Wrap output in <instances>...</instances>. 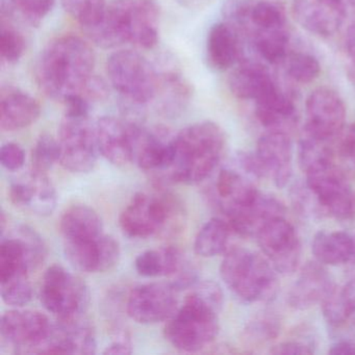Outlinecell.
Wrapping results in <instances>:
<instances>
[{
	"mask_svg": "<svg viewBox=\"0 0 355 355\" xmlns=\"http://www.w3.org/2000/svg\"><path fill=\"white\" fill-rule=\"evenodd\" d=\"M59 141L49 135H42L37 140L32 151V170L47 173L57 162H60Z\"/></svg>",
	"mask_w": 355,
	"mask_h": 355,
	"instance_id": "f35d334b",
	"label": "cell"
},
{
	"mask_svg": "<svg viewBox=\"0 0 355 355\" xmlns=\"http://www.w3.org/2000/svg\"><path fill=\"white\" fill-rule=\"evenodd\" d=\"M304 134L331 142L342 132L346 107L340 95L327 87L315 89L305 105Z\"/></svg>",
	"mask_w": 355,
	"mask_h": 355,
	"instance_id": "7c38bea8",
	"label": "cell"
},
{
	"mask_svg": "<svg viewBox=\"0 0 355 355\" xmlns=\"http://www.w3.org/2000/svg\"><path fill=\"white\" fill-rule=\"evenodd\" d=\"M230 223L221 218H211L201 227L195 238L194 250L202 257H214L227 250L230 232Z\"/></svg>",
	"mask_w": 355,
	"mask_h": 355,
	"instance_id": "1f68e13d",
	"label": "cell"
},
{
	"mask_svg": "<svg viewBox=\"0 0 355 355\" xmlns=\"http://www.w3.org/2000/svg\"><path fill=\"white\" fill-rule=\"evenodd\" d=\"M38 101L18 89H9L1 95L0 126L6 132H15L28 128L40 117Z\"/></svg>",
	"mask_w": 355,
	"mask_h": 355,
	"instance_id": "4316f807",
	"label": "cell"
},
{
	"mask_svg": "<svg viewBox=\"0 0 355 355\" xmlns=\"http://www.w3.org/2000/svg\"><path fill=\"white\" fill-rule=\"evenodd\" d=\"M334 288L336 284L321 263H307L288 292V304L299 311L311 309L321 304Z\"/></svg>",
	"mask_w": 355,
	"mask_h": 355,
	"instance_id": "603a6c76",
	"label": "cell"
},
{
	"mask_svg": "<svg viewBox=\"0 0 355 355\" xmlns=\"http://www.w3.org/2000/svg\"><path fill=\"white\" fill-rule=\"evenodd\" d=\"M321 304L324 318L331 327L340 328L348 323V313L343 298L342 288L336 286Z\"/></svg>",
	"mask_w": 355,
	"mask_h": 355,
	"instance_id": "60d3db41",
	"label": "cell"
},
{
	"mask_svg": "<svg viewBox=\"0 0 355 355\" xmlns=\"http://www.w3.org/2000/svg\"><path fill=\"white\" fill-rule=\"evenodd\" d=\"M80 95H83L89 103L101 101L109 96V87L103 78L93 74Z\"/></svg>",
	"mask_w": 355,
	"mask_h": 355,
	"instance_id": "7bdbcfd3",
	"label": "cell"
},
{
	"mask_svg": "<svg viewBox=\"0 0 355 355\" xmlns=\"http://www.w3.org/2000/svg\"><path fill=\"white\" fill-rule=\"evenodd\" d=\"M60 163L73 173H88L96 165L97 146L95 125L89 117L64 115L59 128Z\"/></svg>",
	"mask_w": 355,
	"mask_h": 355,
	"instance_id": "9c48e42d",
	"label": "cell"
},
{
	"mask_svg": "<svg viewBox=\"0 0 355 355\" xmlns=\"http://www.w3.org/2000/svg\"><path fill=\"white\" fill-rule=\"evenodd\" d=\"M332 355H355V340H340L334 343L329 349Z\"/></svg>",
	"mask_w": 355,
	"mask_h": 355,
	"instance_id": "7dc6e473",
	"label": "cell"
},
{
	"mask_svg": "<svg viewBox=\"0 0 355 355\" xmlns=\"http://www.w3.org/2000/svg\"><path fill=\"white\" fill-rule=\"evenodd\" d=\"M134 162L145 172L165 178L173 162V137L163 130H149L138 125L135 137Z\"/></svg>",
	"mask_w": 355,
	"mask_h": 355,
	"instance_id": "7402d4cb",
	"label": "cell"
},
{
	"mask_svg": "<svg viewBox=\"0 0 355 355\" xmlns=\"http://www.w3.org/2000/svg\"><path fill=\"white\" fill-rule=\"evenodd\" d=\"M257 159L266 178H270L277 188H284L292 178V141L286 132L269 130L257 142Z\"/></svg>",
	"mask_w": 355,
	"mask_h": 355,
	"instance_id": "44dd1931",
	"label": "cell"
},
{
	"mask_svg": "<svg viewBox=\"0 0 355 355\" xmlns=\"http://www.w3.org/2000/svg\"><path fill=\"white\" fill-rule=\"evenodd\" d=\"M292 9L301 28L321 38L334 36L349 17L340 0H294Z\"/></svg>",
	"mask_w": 355,
	"mask_h": 355,
	"instance_id": "ffe728a7",
	"label": "cell"
},
{
	"mask_svg": "<svg viewBox=\"0 0 355 355\" xmlns=\"http://www.w3.org/2000/svg\"><path fill=\"white\" fill-rule=\"evenodd\" d=\"M348 78L355 89V61H351L348 68Z\"/></svg>",
	"mask_w": 355,
	"mask_h": 355,
	"instance_id": "f907efd6",
	"label": "cell"
},
{
	"mask_svg": "<svg viewBox=\"0 0 355 355\" xmlns=\"http://www.w3.org/2000/svg\"><path fill=\"white\" fill-rule=\"evenodd\" d=\"M286 74L298 84L306 85L319 76L321 67L319 61L311 53H288L284 61Z\"/></svg>",
	"mask_w": 355,
	"mask_h": 355,
	"instance_id": "d590c367",
	"label": "cell"
},
{
	"mask_svg": "<svg viewBox=\"0 0 355 355\" xmlns=\"http://www.w3.org/2000/svg\"><path fill=\"white\" fill-rule=\"evenodd\" d=\"M140 123L101 117L95 124L99 153L115 166H125L134 162L135 137Z\"/></svg>",
	"mask_w": 355,
	"mask_h": 355,
	"instance_id": "ac0fdd59",
	"label": "cell"
},
{
	"mask_svg": "<svg viewBox=\"0 0 355 355\" xmlns=\"http://www.w3.org/2000/svg\"><path fill=\"white\" fill-rule=\"evenodd\" d=\"M120 338H117L111 345L105 347V351L103 352V354H130L132 350L130 340L126 338H123V340H120Z\"/></svg>",
	"mask_w": 355,
	"mask_h": 355,
	"instance_id": "bcb514c9",
	"label": "cell"
},
{
	"mask_svg": "<svg viewBox=\"0 0 355 355\" xmlns=\"http://www.w3.org/2000/svg\"><path fill=\"white\" fill-rule=\"evenodd\" d=\"M225 146V134L215 122H198L184 128L173 137V162L166 178L184 184L203 182L219 165Z\"/></svg>",
	"mask_w": 355,
	"mask_h": 355,
	"instance_id": "3957f363",
	"label": "cell"
},
{
	"mask_svg": "<svg viewBox=\"0 0 355 355\" xmlns=\"http://www.w3.org/2000/svg\"><path fill=\"white\" fill-rule=\"evenodd\" d=\"M270 353L276 355L311 354L313 353V349L309 343L303 340H284L274 346L270 350Z\"/></svg>",
	"mask_w": 355,
	"mask_h": 355,
	"instance_id": "ee69618b",
	"label": "cell"
},
{
	"mask_svg": "<svg viewBox=\"0 0 355 355\" xmlns=\"http://www.w3.org/2000/svg\"><path fill=\"white\" fill-rule=\"evenodd\" d=\"M40 301L58 320L68 321L85 317L90 304L87 284L63 266L47 268L40 286Z\"/></svg>",
	"mask_w": 355,
	"mask_h": 355,
	"instance_id": "ba28073f",
	"label": "cell"
},
{
	"mask_svg": "<svg viewBox=\"0 0 355 355\" xmlns=\"http://www.w3.org/2000/svg\"><path fill=\"white\" fill-rule=\"evenodd\" d=\"M251 178L238 166L220 170L214 184L211 200L226 218L257 200L259 191Z\"/></svg>",
	"mask_w": 355,
	"mask_h": 355,
	"instance_id": "d6986e66",
	"label": "cell"
},
{
	"mask_svg": "<svg viewBox=\"0 0 355 355\" xmlns=\"http://www.w3.org/2000/svg\"><path fill=\"white\" fill-rule=\"evenodd\" d=\"M257 238L263 254L278 273L288 275L296 271L300 261V240L284 216L268 222Z\"/></svg>",
	"mask_w": 355,
	"mask_h": 355,
	"instance_id": "9a60e30c",
	"label": "cell"
},
{
	"mask_svg": "<svg viewBox=\"0 0 355 355\" xmlns=\"http://www.w3.org/2000/svg\"><path fill=\"white\" fill-rule=\"evenodd\" d=\"M346 9L349 17L355 15V0H340Z\"/></svg>",
	"mask_w": 355,
	"mask_h": 355,
	"instance_id": "681fc988",
	"label": "cell"
},
{
	"mask_svg": "<svg viewBox=\"0 0 355 355\" xmlns=\"http://www.w3.org/2000/svg\"><path fill=\"white\" fill-rule=\"evenodd\" d=\"M282 326L275 315L271 313H263L253 318L245 326L242 334V342L247 348L257 349L265 346L275 340L279 334Z\"/></svg>",
	"mask_w": 355,
	"mask_h": 355,
	"instance_id": "d6a6232c",
	"label": "cell"
},
{
	"mask_svg": "<svg viewBox=\"0 0 355 355\" xmlns=\"http://www.w3.org/2000/svg\"><path fill=\"white\" fill-rule=\"evenodd\" d=\"M276 272L267 257L238 247L227 250L220 266L224 284L245 303L272 300L278 291Z\"/></svg>",
	"mask_w": 355,
	"mask_h": 355,
	"instance_id": "5b68a950",
	"label": "cell"
},
{
	"mask_svg": "<svg viewBox=\"0 0 355 355\" xmlns=\"http://www.w3.org/2000/svg\"><path fill=\"white\" fill-rule=\"evenodd\" d=\"M95 55L90 45L76 36H62L43 49L36 80L45 95L62 101L80 94L92 78Z\"/></svg>",
	"mask_w": 355,
	"mask_h": 355,
	"instance_id": "6da1fadb",
	"label": "cell"
},
{
	"mask_svg": "<svg viewBox=\"0 0 355 355\" xmlns=\"http://www.w3.org/2000/svg\"><path fill=\"white\" fill-rule=\"evenodd\" d=\"M178 294L171 282L142 284L128 295L126 311L130 319L145 325L166 321L178 311Z\"/></svg>",
	"mask_w": 355,
	"mask_h": 355,
	"instance_id": "5bb4252c",
	"label": "cell"
},
{
	"mask_svg": "<svg viewBox=\"0 0 355 355\" xmlns=\"http://www.w3.org/2000/svg\"><path fill=\"white\" fill-rule=\"evenodd\" d=\"M11 202L32 215H51L57 207V192L47 173L31 170L12 182L9 189Z\"/></svg>",
	"mask_w": 355,
	"mask_h": 355,
	"instance_id": "e0dca14e",
	"label": "cell"
},
{
	"mask_svg": "<svg viewBox=\"0 0 355 355\" xmlns=\"http://www.w3.org/2000/svg\"><path fill=\"white\" fill-rule=\"evenodd\" d=\"M347 263L350 266L353 271H355V236H353L352 250H351L350 259Z\"/></svg>",
	"mask_w": 355,
	"mask_h": 355,
	"instance_id": "816d5d0a",
	"label": "cell"
},
{
	"mask_svg": "<svg viewBox=\"0 0 355 355\" xmlns=\"http://www.w3.org/2000/svg\"><path fill=\"white\" fill-rule=\"evenodd\" d=\"M0 162L8 171H18L26 163V153L20 145L7 143L0 149Z\"/></svg>",
	"mask_w": 355,
	"mask_h": 355,
	"instance_id": "b9f144b4",
	"label": "cell"
},
{
	"mask_svg": "<svg viewBox=\"0 0 355 355\" xmlns=\"http://www.w3.org/2000/svg\"><path fill=\"white\" fill-rule=\"evenodd\" d=\"M103 221L88 205H73L62 216L60 232L64 241L88 240L103 234Z\"/></svg>",
	"mask_w": 355,
	"mask_h": 355,
	"instance_id": "83f0119b",
	"label": "cell"
},
{
	"mask_svg": "<svg viewBox=\"0 0 355 355\" xmlns=\"http://www.w3.org/2000/svg\"><path fill=\"white\" fill-rule=\"evenodd\" d=\"M331 162L332 149L330 142L303 135L299 144V163L305 173L313 168Z\"/></svg>",
	"mask_w": 355,
	"mask_h": 355,
	"instance_id": "e575fe53",
	"label": "cell"
},
{
	"mask_svg": "<svg viewBox=\"0 0 355 355\" xmlns=\"http://www.w3.org/2000/svg\"><path fill=\"white\" fill-rule=\"evenodd\" d=\"M64 10L84 28L101 21L107 9L105 0H60Z\"/></svg>",
	"mask_w": 355,
	"mask_h": 355,
	"instance_id": "8d00e7d4",
	"label": "cell"
},
{
	"mask_svg": "<svg viewBox=\"0 0 355 355\" xmlns=\"http://www.w3.org/2000/svg\"><path fill=\"white\" fill-rule=\"evenodd\" d=\"M342 151L355 163V123L349 128L343 140Z\"/></svg>",
	"mask_w": 355,
	"mask_h": 355,
	"instance_id": "c3c4849f",
	"label": "cell"
},
{
	"mask_svg": "<svg viewBox=\"0 0 355 355\" xmlns=\"http://www.w3.org/2000/svg\"><path fill=\"white\" fill-rule=\"evenodd\" d=\"M184 211L178 197L170 193H138L119 217L120 227L128 238L146 239L171 234L182 227Z\"/></svg>",
	"mask_w": 355,
	"mask_h": 355,
	"instance_id": "8992f818",
	"label": "cell"
},
{
	"mask_svg": "<svg viewBox=\"0 0 355 355\" xmlns=\"http://www.w3.org/2000/svg\"><path fill=\"white\" fill-rule=\"evenodd\" d=\"M221 309V305L194 286L184 305L168 320L164 329L166 340L182 352L202 350L219 334L218 315Z\"/></svg>",
	"mask_w": 355,
	"mask_h": 355,
	"instance_id": "277c9868",
	"label": "cell"
},
{
	"mask_svg": "<svg viewBox=\"0 0 355 355\" xmlns=\"http://www.w3.org/2000/svg\"><path fill=\"white\" fill-rule=\"evenodd\" d=\"M191 97V89L176 70L159 72V110L166 116H176L187 107Z\"/></svg>",
	"mask_w": 355,
	"mask_h": 355,
	"instance_id": "4dcf8cb0",
	"label": "cell"
},
{
	"mask_svg": "<svg viewBox=\"0 0 355 355\" xmlns=\"http://www.w3.org/2000/svg\"><path fill=\"white\" fill-rule=\"evenodd\" d=\"M306 184L322 214L338 220H347L354 209L352 192L344 174L331 163L306 172Z\"/></svg>",
	"mask_w": 355,
	"mask_h": 355,
	"instance_id": "8fae6325",
	"label": "cell"
},
{
	"mask_svg": "<svg viewBox=\"0 0 355 355\" xmlns=\"http://www.w3.org/2000/svg\"><path fill=\"white\" fill-rule=\"evenodd\" d=\"M64 251L72 267L86 273L110 271L120 259L119 243L107 234L88 240L64 241Z\"/></svg>",
	"mask_w": 355,
	"mask_h": 355,
	"instance_id": "2e32d148",
	"label": "cell"
},
{
	"mask_svg": "<svg viewBox=\"0 0 355 355\" xmlns=\"http://www.w3.org/2000/svg\"><path fill=\"white\" fill-rule=\"evenodd\" d=\"M159 8L153 0H113L101 21L84 31L101 49L130 43L150 49L159 41Z\"/></svg>",
	"mask_w": 355,
	"mask_h": 355,
	"instance_id": "7a4b0ae2",
	"label": "cell"
},
{
	"mask_svg": "<svg viewBox=\"0 0 355 355\" xmlns=\"http://www.w3.org/2000/svg\"><path fill=\"white\" fill-rule=\"evenodd\" d=\"M353 236L344 232H320L311 243V251L322 265L340 266L348 263Z\"/></svg>",
	"mask_w": 355,
	"mask_h": 355,
	"instance_id": "f546056e",
	"label": "cell"
},
{
	"mask_svg": "<svg viewBox=\"0 0 355 355\" xmlns=\"http://www.w3.org/2000/svg\"><path fill=\"white\" fill-rule=\"evenodd\" d=\"M284 207L271 195L261 194L254 202L226 218L230 227L240 236H257V232L271 220L284 217Z\"/></svg>",
	"mask_w": 355,
	"mask_h": 355,
	"instance_id": "484cf974",
	"label": "cell"
},
{
	"mask_svg": "<svg viewBox=\"0 0 355 355\" xmlns=\"http://www.w3.org/2000/svg\"><path fill=\"white\" fill-rule=\"evenodd\" d=\"M26 39L17 30L1 24L0 53L1 60L7 64H15L21 59L26 51Z\"/></svg>",
	"mask_w": 355,
	"mask_h": 355,
	"instance_id": "ab89813d",
	"label": "cell"
},
{
	"mask_svg": "<svg viewBox=\"0 0 355 355\" xmlns=\"http://www.w3.org/2000/svg\"><path fill=\"white\" fill-rule=\"evenodd\" d=\"M0 244V282L12 276L38 269L46 259L44 241L38 232L26 225L17 226L9 236H1Z\"/></svg>",
	"mask_w": 355,
	"mask_h": 355,
	"instance_id": "30bf717a",
	"label": "cell"
},
{
	"mask_svg": "<svg viewBox=\"0 0 355 355\" xmlns=\"http://www.w3.org/2000/svg\"><path fill=\"white\" fill-rule=\"evenodd\" d=\"M228 86L236 98L254 103L279 87L263 64L246 59H243L232 70Z\"/></svg>",
	"mask_w": 355,
	"mask_h": 355,
	"instance_id": "cb8c5ba5",
	"label": "cell"
},
{
	"mask_svg": "<svg viewBox=\"0 0 355 355\" xmlns=\"http://www.w3.org/2000/svg\"><path fill=\"white\" fill-rule=\"evenodd\" d=\"M55 0H3V15L16 12L31 26H39L51 13Z\"/></svg>",
	"mask_w": 355,
	"mask_h": 355,
	"instance_id": "836d02e7",
	"label": "cell"
},
{
	"mask_svg": "<svg viewBox=\"0 0 355 355\" xmlns=\"http://www.w3.org/2000/svg\"><path fill=\"white\" fill-rule=\"evenodd\" d=\"M107 74L112 87L130 105H146L157 96L159 72L140 53H114L107 61Z\"/></svg>",
	"mask_w": 355,
	"mask_h": 355,
	"instance_id": "52a82bcc",
	"label": "cell"
},
{
	"mask_svg": "<svg viewBox=\"0 0 355 355\" xmlns=\"http://www.w3.org/2000/svg\"><path fill=\"white\" fill-rule=\"evenodd\" d=\"M296 113L294 101L278 87L273 92L255 103V115L269 130H282L293 121Z\"/></svg>",
	"mask_w": 355,
	"mask_h": 355,
	"instance_id": "f1b7e54d",
	"label": "cell"
},
{
	"mask_svg": "<svg viewBox=\"0 0 355 355\" xmlns=\"http://www.w3.org/2000/svg\"><path fill=\"white\" fill-rule=\"evenodd\" d=\"M1 298L10 306L21 307L31 302L33 288L28 275L19 274L0 282Z\"/></svg>",
	"mask_w": 355,
	"mask_h": 355,
	"instance_id": "74e56055",
	"label": "cell"
},
{
	"mask_svg": "<svg viewBox=\"0 0 355 355\" xmlns=\"http://www.w3.org/2000/svg\"><path fill=\"white\" fill-rule=\"evenodd\" d=\"M342 294L346 304L349 322L355 326V279L351 280L342 288Z\"/></svg>",
	"mask_w": 355,
	"mask_h": 355,
	"instance_id": "f6af8a7d",
	"label": "cell"
},
{
	"mask_svg": "<svg viewBox=\"0 0 355 355\" xmlns=\"http://www.w3.org/2000/svg\"><path fill=\"white\" fill-rule=\"evenodd\" d=\"M207 59L216 71H225L238 65L243 59V41L226 21L211 26L207 35Z\"/></svg>",
	"mask_w": 355,
	"mask_h": 355,
	"instance_id": "d4e9b609",
	"label": "cell"
},
{
	"mask_svg": "<svg viewBox=\"0 0 355 355\" xmlns=\"http://www.w3.org/2000/svg\"><path fill=\"white\" fill-rule=\"evenodd\" d=\"M51 327L49 318L40 311L13 309L3 313L0 320V336L3 343L12 346L15 354H36Z\"/></svg>",
	"mask_w": 355,
	"mask_h": 355,
	"instance_id": "4fadbf2b",
	"label": "cell"
}]
</instances>
